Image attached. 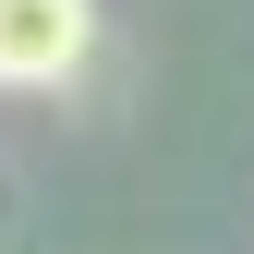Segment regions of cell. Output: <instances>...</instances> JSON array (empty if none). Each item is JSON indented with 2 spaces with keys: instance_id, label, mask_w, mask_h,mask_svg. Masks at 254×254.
I'll use <instances>...</instances> for the list:
<instances>
[{
  "instance_id": "1",
  "label": "cell",
  "mask_w": 254,
  "mask_h": 254,
  "mask_svg": "<svg viewBox=\"0 0 254 254\" xmlns=\"http://www.w3.org/2000/svg\"><path fill=\"white\" fill-rule=\"evenodd\" d=\"M97 61V0H0V85L37 97Z\"/></svg>"
}]
</instances>
